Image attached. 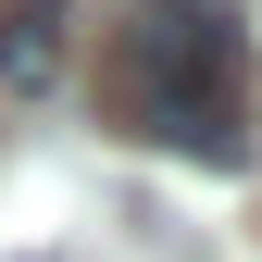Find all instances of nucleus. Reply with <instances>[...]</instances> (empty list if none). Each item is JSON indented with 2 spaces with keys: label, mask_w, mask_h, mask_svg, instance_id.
<instances>
[{
  "label": "nucleus",
  "mask_w": 262,
  "mask_h": 262,
  "mask_svg": "<svg viewBox=\"0 0 262 262\" xmlns=\"http://www.w3.org/2000/svg\"><path fill=\"white\" fill-rule=\"evenodd\" d=\"M113 125L237 175L250 162V38H237V13L225 0H125V25H113Z\"/></svg>",
  "instance_id": "1"
},
{
  "label": "nucleus",
  "mask_w": 262,
  "mask_h": 262,
  "mask_svg": "<svg viewBox=\"0 0 262 262\" xmlns=\"http://www.w3.org/2000/svg\"><path fill=\"white\" fill-rule=\"evenodd\" d=\"M50 75H62V0H0V88L38 100Z\"/></svg>",
  "instance_id": "2"
},
{
  "label": "nucleus",
  "mask_w": 262,
  "mask_h": 262,
  "mask_svg": "<svg viewBox=\"0 0 262 262\" xmlns=\"http://www.w3.org/2000/svg\"><path fill=\"white\" fill-rule=\"evenodd\" d=\"M0 262H75V250H0Z\"/></svg>",
  "instance_id": "3"
}]
</instances>
